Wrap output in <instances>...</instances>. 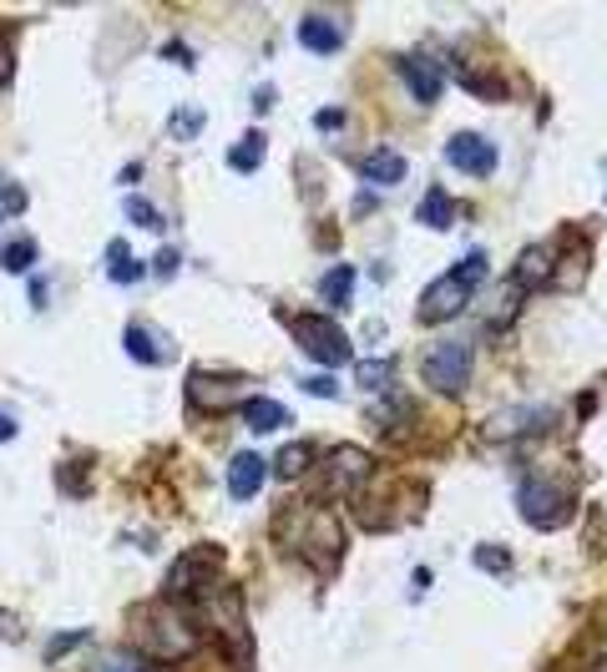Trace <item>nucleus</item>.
I'll use <instances>...</instances> for the list:
<instances>
[{"label":"nucleus","mask_w":607,"mask_h":672,"mask_svg":"<svg viewBox=\"0 0 607 672\" xmlns=\"http://www.w3.org/2000/svg\"><path fill=\"white\" fill-rule=\"evenodd\" d=\"M122 344H127V354H132V359H142V365H163V350H157V339L148 334V329H127V334H122Z\"/></svg>","instance_id":"14"},{"label":"nucleus","mask_w":607,"mask_h":672,"mask_svg":"<svg viewBox=\"0 0 607 672\" xmlns=\"http://www.w3.org/2000/svg\"><path fill=\"white\" fill-rule=\"evenodd\" d=\"M0 264L11 268V274H26L30 264H36V238H15L11 249H5V258Z\"/></svg>","instance_id":"20"},{"label":"nucleus","mask_w":607,"mask_h":672,"mask_svg":"<svg viewBox=\"0 0 607 672\" xmlns=\"http://www.w3.org/2000/svg\"><path fill=\"white\" fill-rule=\"evenodd\" d=\"M243 420H249V430H279L283 420H289V409L279 405V400H243Z\"/></svg>","instance_id":"11"},{"label":"nucleus","mask_w":607,"mask_h":672,"mask_svg":"<svg viewBox=\"0 0 607 672\" xmlns=\"http://www.w3.org/2000/svg\"><path fill=\"white\" fill-rule=\"evenodd\" d=\"M0 207H5V213H26V188H15V182H0Z\"/></svg>","instance_id":"25"},{"label":"nucleus","mask_w":607,"mask_h":672,"mask_svg":"<svg viewBox=\"0 0 607 672\" xmlns=\"http://www.w3.org/2000/svg\"><path fill=\"white\" fill-rule=\"evenodd\" d=\"M148 647H157L163 658H182L198 647V627L182 617V607H157L148 617Z\"/></svg>","instance_id":"5"},{"label":"nucleus","mask_w":607,"mask_h":672,"mask_svg":"<svg viewBox=\"0 0 607 672\" xmlns=\"http://www.w3.org/2000/svg\"><path fill=\"white\" fill-rule=\"evenodd\" d=\"M319 293H325V304H350L355 299V268L350 264H340V268H329L325 274V283H319Z\"/></svg>","instance_id":"13"},{"label":"nucleus","mask_w":607,"mask_h":672,"mask_svg":"<svg viewBox=\"0 0 607 672\" xmlns=\"http://www.w3.org/2000/svg\"><path fill=\"white\" fill-rule=\"evenodd\" d=\"M299 41L309 46V51H319V56H329V51L340 46V26H334L329 15H304V21H299Z\"/></svg>","instance_id":"10"},{"label":"nucleus","mask_w":607,"mask_h":672,"mask_svg":"<svg viewBox=\"0 0 607 672\" xmlns=\"http://www.w3.org/2000/svg\"><path fill=\"white\" fill-rule=\"evenodd\" d=\"M198 127H203V117H198L193 106H182V112H173V137H198Z\"/></svg>","instance_id":"23"},{"label":"nucleus","mask_w":607,"mask_h":672,"mask_svg":"<svg viewBox=\"0 0 607 672\" xmlns=\"http://www.w3.org/2000/svg\"><path fill=\"white\" fill-rule=\"evenodd\" d=\"M401 72L410 76V91L420 102H435V97H441V66L430 56H401Z\"/></svg>","instance_id":"9"},{"label":"nucleus","mask_w":607,"mask_h":672,"mask_svg":"<svg viewBox=\"0 0 607 672\" xmlns=\"http://www.w3.org/2000/svg\"><path fill=\"white\" fill-rule=\"evenodd\" d=\"M517 511H521L527 527L552 531V527H562L567 516H572V496H567L562 485H552V481H521Z\"/></svg>","instance_id":"3"},{"label":"nucleus","mask_w":607,"mask_h":672,"mask_svg":"<svg viewBox=\"0 0 607 672\" xmlns=\"http://www.w3.org/2000/svg\"><path fill=\"white\" fill-rule=\"evenodd\" d=\"M481 278H486V258H481V253H471V264H460V268H451V274H441L426 293H420V319H426V324L456 319L460 308L471 304V293H476V283H481Z\"/></svg>","instance_id":"1"},{"label":"nucleus","mask_w":607,"mask_h":672,"mask_svg":"<svg viewBox=\"0 0 607 672\" xmlns=\"http://www.w3.org/2000/svg\"><path fill=\"white\" fill-rule=\"evenodd\" d=\"M542 268H552V253H547V243H536V249H527V253H521V268H517L521 289H532V278L542 274Z\"/></svg>","instance_id":"19"},{"label":"nucleus","mask_w":607,"mask_h":672,"mask_svg":"<svg viewBox=\"0 0 607 672\" xmlns=\"http://www.w3.org/2000/svg\"><path fill=\"white\" fill-rule=\"evenodd\" d=\"M370 470H375V460L365 451H334V455H329V481L325 485H329V491H355Z\"/></svg>","instance_id":"7"},{"label":"nucleus","mask_w":607,"mask_h":672,"mask_svg":"<svg viewBox=\"0 0 607 672\" xmlns=\"http://www.w3.org/2000/svg\"><path fill=\"white\" fill-rule=\"evenodd\" d=\"M91 672H142V652H132V647H106Z\"/></svg>","instance_id":"15"},{"label":"nucleus","mask_w":607,"mask_h":672,"mask_svg":"<svg viewBox=\"0 0 607 672\" xmlns=\"http://www.w3.org/2000/svg\"><path fill=\"white\" fill-rule=\"evenodd\" d=\"M127 218H132V223H148V228H157V223H163L148 203H142V198H127Z\"/></svg>","instance_id":"28"},{"label":"nucleus","mask_w":607,"mask_h":672,"mask_svg":"<svg viewBox=\"0 0 607 672\" xmlns=\"http://www.w3.org/2000/svg\"><path fill=\"white\" fill-rule=\"evenodd\" d=\"M359 173L370 177V182H385V188H395L405 177V162H401V152H370V157L359 162Z\"/></svg>","instance_id":"12"},{"label":"nucleus","mask_w":607,"mask_h":672,"mask_svg":"<svg viewBox=\"0 0 607 672\" xmlns=\"http://www.w3.org/2000/svg\"><path fill=\"white\" fill-rule=\"evenodd\" d=\"M451 218H456V207H451V198H445L441 188H435L426 203H420V223H430V228H451Z\"/></svg>","instance_id":"16"},{"label":"nucleus","mask_w":607,"mask_h":672,"mask_svg":"<svg viewBox=\"0 0 607 672\" xmlns=\"http://www.w3.org/2000/svg\"><path fill=\"white\" fill-rule=\"evenodd\" d=\"M471 380V344H460V339H445L435 350L426 354V384L435 395H460Z\"/></svg>","instance_id":"4"},{"label":"nucleus","mask_w":607,"mask_h":672,"mask_svg":"<svg viewBox=\"0 0 607 672\" xmlns=\"http://www.w3.org/2000/svg\"><path fill=\"white\" fill-rule=\"evenodd\" d=\"M106 268H112V278H117V283H127V278L142 274V264H127V243H112V253H106Z\"/></svg>","instance_id":"21"},{"label":"nucleus","mask_w":607,"mask_h":672,"mask_svg":"<svg viewBox=\"0 0 607 672\" xmlns=\"http://www.w3.org/2000/svg\"><path fill=\"white\" fill-rule=\"evenodd\" d=\"M294 339L304 344V354H309L314 365H325V369L350 365V339H344V329L340 324H329V319H319V314H299Z\"/></svg>","instance_id":"2"},{"label":"nucleus","mask_w":607,"mask_h":672,"mask_svg":"<svg viewBox=\"0 0 607 672\" xmlns=\"http://www.w3.org/2000/svg\"><path fill=\"white\" fill-rule=\"evenodd\" d=\"M268 466H264V455L258 451H238L233 460H228V491H233L238 500H249L258 485H264Z\"/></svg>","instance_id":"8"},{"label":"nucleus","mask_w":607,"mask_h":672,"mask_svg":"<svg viewBox=\"0 0 607 672\" xmlns=\"http://www.w3.org/2000/svg\"><path fill=\"white\" fill-rule=\"evenodd\" d=\"M445 162L460 167V173L486 177L491 167H496V147H491L486 137H476V132H456L451 142H445Z\"/></svg>","instance_id":"6"},{"label":"nucleus","mask_w":607,"mask_h":672,"mask_svg":"<svg viewBox=\"0 0 607 672\" xmlns=\"http://www.w3.org/2000/svg\"><path fill=\"white\" fill-rule=\"evenodd\" d=\"M173 268H178V253L167 249V253H163V258H157V274H173Z\"/></svg>","instance_id":"29"},{"label":"nucleus","mask_w":607,"mask_h":672,"mask_svg":"<svg viewBox=\"0 0 607 672\" xmlns=\"http://www.w3.org/2000/svg\"><path fill=\"white\" fill-rule=\"evenodd\" d=\"M87 643V632H66V637H51V647H46V662H56L61 652H72V647Z\"/></svg>","instance_id":"24"},{"label":"nucleus","mask_w":607,"mask_h":672,"mask_svg":"<svg viewBox=\"0 0 607 672\" xmlns=\"http://www.w3.org/2000/svg\"><path fill=\"white\" fill-rule=\"evenodd\" d=\"M309 460H314V451H309V445H289V451L279 455V466H274V470H279L283 481H299V476L309 470Z\"/></svg>","instance_id":"18"},{"label":"nucleus","mask_w":607,"mask_h":672,"mask_svg":"<svg viewBox=\"0 0 607 672\" xmlns=\"http://www.w3.org/2000/svg\"><path fill=\"white\" fill-rule=\"evenodd\" d=\"M258 157H264V132H249L243 142L233 147V152H228V162H233L238 173H253V167H258Z\"/></svg>","instance_id":"17"},{"label":"nucleus","mask_w":607,"mask_h":672,"mask_svg":"<svg viewBox=\"0 0 607 672\" xmlns=\"http://www.w3.org/2000/svg\"><path fill=\"white\" fill-rule=\"evenodd\" d=\"M385 380H390V365H385V359H365V365H359V384H365V390H380Z\"/></svg>","instance_id":"22"},{"label":"nucleus","mask_w":607,"mask_h":672,"mask_svg":"<svg viewBox=\"0 0 607 672\" xmlns=\"http://www.w3.org/2000/svg\"><path fill=\"white\" fill-rule=\"evenodd\" d=\"M476 561H481L486 571H506V567H511V556L496 551V546H481V551H476Z\"/></svg>","instance_id":"27"},{"label":"nucleus","mask_w":607,"mask_h":672,"mask_svg":"<svg viewBox=\"0 0 607 672\" xmlns=\"http://www.w3.org/2000/svg\"><path fill=\"white\" fill-rule=\"evenodd\" d=\"M15 435V420H11V415H0V440H11Z\"/></svg>","instance_id":"30"},{"label":"nucleus","mask_w":607,"mask_h":672,"mask_svg":"<svg viewBox=\"0 0 607 672\" xmlns=\"http://www.w3.org/2000/svg\"><path fill=\"white\" fill-rule=\"evenodd\" d=\"M15 76V46L5 41V30H0V87H11Z\"/></svg>","instance_id":"26"}]
</instances>
